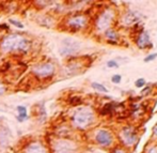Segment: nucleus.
I'll list each match as a JSON object with an SVG mask.
<instances>
[{"mask_svg": "<svg viewBox=\"0 0 157 153\" xmlns=\"http://www.w3.org/2000/svg\"><path fill=\"white\" fill-rule=\"evenodd\" d=\"M122 137L124 142H126L128 146L133 145L136 140V134H135L134 129L131 127H125L122 132Z\"/></svg>", "mask_w": 157, "mask_h": 153, "instance_id": "6e6552de", "label": "nucleus"}, {"mask_svg": "<svg viewBox=\"0 0 157 153\" xmlns=\"http://www.w3.org/2000/svg\"><path fill=\"white\" fill-rule=\"evenodd\" d=\"M87 24V18L82 15H77V16H73L68 19V26L75 29H80L82 27L86 26Z\"/></svg>", "mask_w": 157, "mask_h": 153, "instance_id": "0eeeda50", "label": "nucleus"}, {"mask_svg": "<svg viewBox=\"0 0 157 153\" xmlns=\"http://www.w3.org/2000/svg\"><path fill=\"white\" fill-rule=\"evenodd\" d=\"M93 120V113L89 109H80L79 111L75 113L73 118V121L77 126L84 127L92 122Z\"/></svg>", "mask_w": 157, "mask_h": 153, "instance_id": "f03ea898", "label": "nucleus"}, {"mask_svg": "<svg viewBox=\"0 0 157 153\" xmlns=\"http://www.w3.org/2000/svg\"><path fill=\"white\" fill-rule=\"evenodd\" d=\"M54 71H55L54 65L50 63H42L33 68V73L38 77L41 78L49 77L50 75H52Z\"/></svg>", "mask_w": 157, "mask_h": 153, "instance_id": "20e7f679", "label": "nucleus"}, {"mask_svg": "<svg viewBox=\"0 0 157 153\" xmlns=\"http://www.w3.org/2000/svg\"><path fill=\"white\" fill-rule=\"evenodd\" d=\"M157 57V53L156 54H152V55H149L148 57H146V59H144V62H149V61H152V60H154L155 58Z\"/></svg>", "mask_w": 157, "mask_h": 153, "instance_id": "a211bd4d", "label": "nucleus"}, {"mask_svg": "<svg viewBox=\"0 0 157 153\" xmlns=\"http://www.w3.org/2000/svg\"><path fill=\"white\" fill-rule=\"evenodd\" d=\"M92 88H94L95 90H97V91L99 92H107V88L104 87L103 85H101V84H99V82H92Z\"/></svg>", "mask_w": 157, "mask_h": 153, "instance_id": "4468645a", "label": "nucleus"}, {"mask_svg": "<svg viewBox=\"0 0 157 153\" xmlns=\"http://www.w3.org/2000/svg\"><path fill=\"white\" fill-rule=\"evenodd\" d=\"M17 111H18V120L23 121L24 119L27 117L26 107H24V106H18V107H17Z\"/></svg>", "mask_w": 157, "mask_h": 153, "instance_id": "ddd939ff", "label": "nucleus"}, {"mask_svg": "<svg viewBox=\"0 0 157 153\" xmlns=\"http://www.w3.org/2000/svg\"><path fill=\"white\" fill-rule=\"evenodd\" d=\"M113 153H124V151H122V150H115Z\"/></svg>", "mask_w": 157, "mask_h": 153, "instance_id": "5701e85b", "label": "nucleus"}, {"mask_svg": "<svg viewBox=\"0 0 157 153\" xmlns=\"http://www.w3.org/2000/svg\"><path fill=\"white\" fill-rule=\"evenodd\" d=\"M135 85H136V87H138V88H142L143 86L146 85V80L143 79V78H139V79L136 80Z\"/></svg>", "mask_w": 157, "mask_h": 153, "instance_id": "dca6fc26", "label": "nucleus"}, {"mask_svg": "<svg viewBox=\"0 0 157 153\" xmlns=\"http://www.w3.org/2000/svg\"><path fill=\"white\" fill-rule=\"evenodd\" d=\"M137 45H138L140 48H146V47L152 46L150 42V38H149V34L146 32H142L139 35L138 40H137Z\"/></svg>", "mask_w": 157, "mask_h": 153, "instance_id": "1a4fd4ad", "label": "nucleus"}, {"mask_svg": "<svg viewBox=\"0 0 157 153\" xmlns=\"http://www.w3.org/2000/svg\"><path fill=\"white\" fill-rule=\"evenodd\" d=\"M107 65L108 68H118V63L113 60H110V61L107 62Z\"/></svg>", "mask_w": 157, "mask_h": 153, "instance_id": "aec40b11", "label": "nucleus"}, {"mask_svg": "<svg viewBox=\"0 0 157 153\" xmlns=\"http://www.w3.org/2000/svg\"><path fill=\"white\" fill-rule=\"evenodd\" d=\"M125 21H126V24H128V25H131V24L136 23V21H138V17L135 16L134 12H129L128 14L125 16Z\"/></svg>", "mask_w": 157, "mask_h": 153, "instance_id": "f8f14e48", "label": "nucleus"}, {"mask_svg": "<svg viewBox=\"0 0 157 153\" xmlns=\"http://www.w3.org/2000/svg\"><path fill=\"white\" fill-rule=\"evenodd\" d=\"M148 153H157V148H154V147H153V148H151L150 150L148 151Z\"/></svg>", "mask_w": 157, "mask_h": 153, "instance_id": "412c9836", "label": "nucleus"}, {"mask_svg": "<svg viewBox=\"0 0 157 153\" xmlns=\"http://www.w3.org/2000/svg\"><path fill=\"white\" fill-rule=\"evenodd\" d=\"M96 140L99 145L103 146H109L112 142V136L109 132L105 131V129H101L96 133Z\"/></svg>", "mask_w": 157, "mask_h": 153, "instance_id": "39448f33", "label": "nucleus"}, {"mask_svg": "<svg viewBox=\"0 0 157 153\" xmlns=\"http://www.w3.org/2000/svg\"><path fill=\"white\" fill-rule=\"evenodd\" d=\"M26 153H46L45 149L42 145L40 144H32L28 147Z\"/></svg>", "mask_w": 157, "mask_h": 153, "instance_id": "9b49d317", "label": "nucleus"}, {"mask_svg": "<svg viewBox=\"0 0 157 153\" xmlns=\"http://www.w3.org/2000/svg\"><path fill=\"white\" fill-rule=\"evenodd\" d=\"M79 49V43L77 41H74L72 39H65L62 42V47L60 48V54L65 56L76 53Z\"/></svg>", "mask_w": 157, "mask_h": 153, "instance_id": "7ed1b4c3", "label": "nucleus"}, {"mask_svg": "<svg viewBox=\"0 0 157 153\" xmlns=\"http://www.w3.org/2000/svg\"><path fill=\"white\" fill-rule=\"evenodd\" d=\"M106 37H107L108 39H110V40H117V38H118L117 33H115L113 30H107L106 31Z\"/></svg>", "mask_w": 157, "mask_h": 153, "instance_id": "2eb2a0df", "label": "nucleus"}, {"mask_svg": "<svg viewBox=\"0 0 157 153\" xmlns=\"http://www.w3.org/2000/svg\"><path fill=\"white\" fill-rule=\"evenodd\" d=\"M155 134H157V126L155 127Z\"/></svg>", "mask_w": 157, "mask_h": 153, "instance_id": "b1692460", "label": "nucleus"}, {"mask_svg": "<svg viewBox=\"0 0 157 153\" xmlns=\"http://www.w3.org/2000/svg\"><path fill=\"white\" fill-rule=\"evenodd\" d=\"M56 153H72V146L65 141H61L60 144L57 145Z\"/></svg>", "mask_w": 157, "mask_h": 153, "instance_id": "9d476101", "label": "nucleus"}, {"mask_svg": "<svg viewBox=\"0 0 157 153\" xmlns=\"http://www.w3.org/2000/svg\"><path fill=\"white\" fill-rule=\"evenodd\" d=\"M1 48L5 52H25L29 48V41L21 35L11 34L2 41Z\"/></svg>", "mask_w": 157, "mask_h": 153, "instance_id": "f257e3e1", "label": "nucleus"}, {"mask_svg": "<svg viewBox=\"0 0 157 153\" xmlns=\"http://www.w3.org/2000/svg\"><path fill=\"white\" fill-rule=\"evenodd\" d=\"M5 87H3L2 85H0V95H1V94H3V93H5Z\"/></svg>", "mask_w": 157, "mask_h": 153, "instance_id": "4be33fe9", "label": "nucleus"}, {"mask_svg": "<svg viewBox=\"0 0 157 153\" xmlns=\"http://www.w3.org/2000/svg\"><path fill=\"white\" fill-rule=\"evenodd\" d=\"M121 75H113L112 78H111V80H112V82H115V84H119L120 81H121Z\"/></svg>", "mask_w": 157, "mask_h": 153, "instance_id": "6ab92c4d", "label": "nucleus"}, {"mask_svg": "<svg viewBox=\"0 0 157 153\" xmlns=\"http://www.w3.org/2000/svg\"><path fill=\"white\" fill-rule=\"evenodd\" d=\"M10 23L13 24L15 27H18V28H24V25L21 23H19V21H14V19H10Z\"/></svg>", "mask_w": 157, "mask_h": 153, "instance_id": "f3484780", "label": "nucleus"}, {"mask_svg": "<svg viewBox=\"0 0 157 153\" xmlns=\"http://www.w3.org/2000/svg\"><path fill=\"white\" fill-rule=\"evenodd\" d=\"M111 19H112V13L111 11H105L103 14L99 16V21H97V27H99V30H104L106 29L108 26H109V24H110Z\"/></svg>", "mask_w": 157, "mask_h": 153, "instance_id": "423d86ee", "label": "nucleus"}]
</instances>
